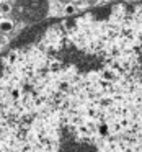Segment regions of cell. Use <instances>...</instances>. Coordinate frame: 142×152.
I'll return each mask as SVG.
<instances>
[{
    "mask_svg": "<svg viewBox=\"0 0 142 152\" xmlns=\"http://www.w3.org/2000/svg\"><path fill=\"white\" fill-rule=\"evenodd\" d=\"M13 30V25H12V21L8 20H2L0 21V31H4V33H8V31Z\"/></svg>",
    "mask_w": 142,
    "mask_h": 152,
    "instance_id": "6da1fadb",
    "label": "cell"
},
{
    "mask_svg": "<svg viewBox=\"0 0 142 152\" xmlns=\"http://www.w3.org/2000/svg\"><path fill=\"white\" fill-rule=\"evenodd\" d=\"M64 13H66L67 17L74 15V13H75V7H74V5H67V7H66V10H64Z\"/></svg>",
    "mask_w": 142,
    "mask_h": 152,
    "instance_id": "7a4b0ae2",
    "label": "cell"
},
{
    "mask_svg": "<svg viewBox=\"0 0 142 152\" xmlns=\"http://www.w3.org/2000/svg\"><path fill=\"white\" fill-rule=\"evenodd\" d=\"M0 10H2V12H10V5H7V4L0 5Z\"/></svg>",
    "mask_w": 142,
    "mask_h": 152,
    "instance_id": "3957f363",
    "label": "cell"
}]
</instances>
